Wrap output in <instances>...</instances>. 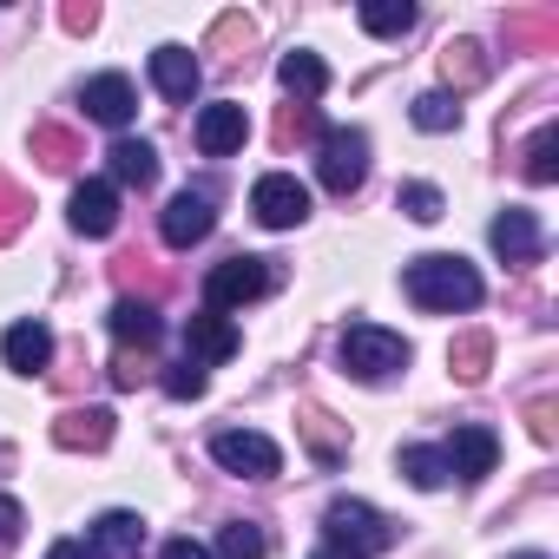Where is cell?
Instances as JSON below:
<instances>
[{
  "label": "cell",
  "instance_id": "21",
  "mask_svg": "<svg viewBox=\"0 0 559 559\" xmlns=\"http://www.w3.org/2000/svg\"><path fill=\"white\" fill-rule=\"evenodd\" d=\"M395 467L408 474V487H421V493H435V487H448L454 480V467H448V454L441 448H402L395 454Z\"/></svg>",
  "mask_w": 559,
  "mask_h": 559
},
{
  "label": "cell",
  "instance_id": "11",
  "mask_svg": "<svg viewBox=\"0 0 559 559\" xmlns=\"http://www.w3.org/2000/svg\"><path fill=\"white\" fill-rule=\"evenodd\" d=\"M487 243H493L507 263H539V250H546V237H539V217H533V211H520V204H507V211L493 217Z\"/></svg>",
  "mask_w": 559,
  "mask_h": 559
},
{
  "label": "cell",
  "instance_id": "20",
  "mask_svg": "<svg viewBox=\"0 0 559 559\" xmlns=\"http://www.w3.org/2000/svg\"><path fill=\"white\" fill-rule=\"evenodd\" d=\"M106 158H112V178H119V185H132V191L158 185V152H152L145 139H119Z\"/></svg>",
  "mask_w": 559,
  "mask_h": 559
},
{
  "label": "cell",
  "instance_id": "5",
  "mask_svg": "<svg viewBox=\"0 0 559 559\" xmlns=\"http://www.w3.org/2000/svg\"><path fill=\"white\" fill-rule=\"evenodd\" d=\"M270 290V257H224L211 276H204V304L224 317V310H243Z\"/></svg>",
  "mask_w": 559,
  "mask_h": 559
},
{
  "label": "cell",
  "instance_id": "26",
  "mask_svg": "<svg viewBox=\"0 0 559 559\" xmlns=\"http://www.w3.org/2000/svg\"><path fill=\"white\" fill-rule=\"evenodd\" d=\"M217 552H224V559H263V552H270V539H263V526L230 520V526L217 533Z\"/></svg>",
  "mask_w": 559,
  "mask_h": 559
},
{
  "label": "cell",
  "instance_id": "37",
  "mask_svg": "<svg viewBox=\"0 0 559 559\" xmlns=\"http://www.w3.org/2000/svg\"><path fill=\"white\" fill-rule=\"evenodd\" d=\"M317 559H330V552H317Z\"/></svg>",
  "mask_w": 559,
  "mask_h": 559
},
{
  "label": "cell",
  "instance_id": "36",
  "mask_svg": "<svg viewBox=\"0 0 559 559\" xmlns=\"http://www.w3.org/2000/svg\"><path fill=\"white\" fill-rule=\"evenodd\" d=\"M520 559H546V552H520Z\"/></svg>",
  "mask_w": 559,
  "mask_h": 559
},
{
  "label": "cell",
  "instance_id": "24",
  "mask_svg": "<svg viewBox=\"0 0 559 559\" xmlns=\"http://www.w3.org/2000/svg\"><path fill=\"white\" fill-rule=\"evenodd\" d=\"M415 126L421 132H454L461 126V99L454 93H421L415 99Z\"/></svg>",
  "mask_w": 559,
  "mask_h": 559
},
{
  "label": "cell",
  "instance_id": "7",
  "mask_svg": "<svg viewBox=\"0 0 559 559\" xmlns=\"http://www.w3.org/2000/svg\"><path fill=\"white\" fill-rule=\"evenodd\" d=\"M250 211H257V224H270V230H297V224L310 217V191H304L290 171H263L257 191H250Z\"/></svg>",
  "mask_w": 559,
  "mask_h": 559
},
{
  "label": "cell",
  "instance_id": "16",
  "mask_svg": "<svg viewBox=\"0 0 559 559\" xmlns=\"http://www.w3.org/2000/svg\"><path fill=\"white\" fill-rule=\"evenodd\" d=\"M86 112H93L99 126H132V112H139L132 80H126V73H99V80H86Z\"/></svg>",
  "mask_w": 559,
  "mask_h": 559
},
{
  "label": "cell",
  "instance_id": "17",
  "mask_svg": "<svg viewBox=\"0 0 559 559\" xmlns=\"http://www.w3.org/2000/svg\"><path fill=\"white\" fill-rule=\"evenodd\" d=\"M152 86H158L165 99H191V93H198V60H191L185 47H158V53H152Z\"/></svg>",
  "mask_w": 559,
  "mask_h": 559
},
{
  "label": "cell",
  "instance_id": "23",
  "mask_svg": "<svg viewBox=\"0 0 559 559\" xmlns=\"http://www.w3.org/2000/svg\"><path fill=\"white\" fill-rule=\"evenodd\" d=\"M362 27L376 40H402L415 27V8H408V0H362Z\"/></svg>",
  "mask_w": 559,
  "mask_h": 559
},
{
  "label": "cell",
  "instance_id": "14",
  "mask_svg": "<svg viewBox=\"0 0 559 559\" xmlns=\"http://www.w3.org/2000/svg\"><path fill=\"white\" fill-rule=\"evenodd\" d=\"M185 349H191V362H230L237 356V323L217 317V310L185 317Z\"/></svg>",
  "mask_w": 559,
  "mask_h": 559
},
{
  "label": "cell",
  "instance_id": "22",
  "mask_svg": "<svg viewBox=\"0 0 559 559\" xmlns=\"http://www.w3.org/2000/svg\"><path fill=\"white\" fill-rule=\"evenodd\" d=\"M276 80H284V93H297V99H317V93L330 86V67H323L317 53H284Z\"/></svg>",
  "mask_w": 559,
  "mask_h": 559
},
{
  "label": "cell",
  "instance_id": "28",
  "mask_svg": "<svg viewBox=\"0 0 559 559\" xmlns=\"http://www.w3.org/2000/svg\"><path fill=\"white\" fill-rule=\"evenodd\" d=\"M552 152H559V132L546 126V132L526 145V178H533V185H552V178H559V158H552Z\"/></svg>",
  "mask_w": 559,
  "mask_h": 559
},
{
  "label": "cell",
  "instance_id": "10",
  "mask_svg": "<svg viewBox=\"0 0 559 559\" xmlns=\"http://www.w3.org/2000/svg\"><path fill=\"white\" fill-rule=\"evenodd\" d=\"M211 224H217V211H211V198L204 191H178L171 204H165V243L171 250H191V243H204L211 237Z\"/></svg>",
  "mask_w": 559,
  "mask_h": 559
},
{
  "label": "cell",
  "instance_id": "12",
  "mask_svg": "<svg viewBox=\"0 0 559 559\" xmlns=\"http://www.w3.org/2000/svg\"><path fill=\"white\" fill-rule=\"evenodd\" d=\"M441 454H448V467H454L461 480H487V474H493V461H500V441H493V428L467 421V428H454V441H448Z\"/></svg>",
  "mask_w": 559,
  "mask_h": 559
},
{
  "label": "cell",
  "instance_id": "35",
  "mask_svg": "<svg viewBox=\"0 0 559 559\" xmlns=\"http://www.w3.org/2000/svg\"><path fill=\"white\" fill-rule=\"evenodd\" d=\"M93 21H99V8H67V27H73V34H86Z\"/></svg>",
  "mask_w": 559,
  "mask_h": 559
},
{
  "label": "cell",
  "instance_id": "32",
  "mask_svg": "<svg viewBox=\"0 0 559 559\" xmlns=\"http://www.w3.org/2000/svg\"><path fill=\"white\" fill-rule=\"evenodd\" d=\"M21 526H27L21 500H8V493H0V546H14V539H21Z\"/></svg>",
  "mask_w": 559,
  "mask_h": 559
},
{
  "label": "cell",
  "instance_id": "18",
  "mask_svg": "<svg viewBox=\"0 0 559 559\" xmlns=\"http://www.w3.org/2000/svg\"><path fill=\"white\" fill-rule=\"evenodd\" d=\"M106 323H112V336H119L126 349H132V343H139V349H152V343L165 336V323H158V310H152V304H132V297H119Z\"/></svg>",
  "mask_w": 559,
  "mask_h": 559
},
{
  "label": "cell",
  "instance_id": "31",
  "mask_svg": "<svg viewBox=\"0 0 559 559\" xmlns=\"http://www.w3.org/2000/svg\"><path fill=\"white\" fill-rule=\"evenodd\" d=\"M21 230V191L14 185H0V243H8Z\"/></svg>",
  "mask_w": 559,
  "mask_h": 559
},
{
  "label": "cell",
  "instance_id": "25",
  "mask_svg": "<svg viewBox=\"0 0 559 559\" xmlns=\"http://www.w3.org/2000/svg\"><path fill=\"white\" fill-rule=\"evenodd\" d=\"M34 158H40L47 171H67V165L80 158V139L60 132V126H40V132H34Z\"/></svg>",
  "mask_w": 559,
  "mask_h": 559
},
{
  "label": "cell",
  "instance_id": "2",
  "mask_svg": "<svg viewBox=\"0 0 559 559\" xmlns=\"http://www.w3.org/2000/svg\"><path fill=\"white\" fill-rule=\"evenodd\" d=\"M323 539L336 546L330 559H376V552L395 546V526H389L369 500H330V513H323Z\"/></svg>",
  "mask_w": 559,
  "mask_h": 559
},
{
  "label": "cell",
  "instance_id": "34",
  "mask_svg": "<svg viewBox=\"0 0 559 559\" xmlns=\"http://www.w3.org/2000/svg\"><path fill=\"white\" fill-rule=\"evenodd\" d=\"M158 559H211V552H204L198 539H165V552H158Z\"/></svg>",
  "mask_w": 559,
  "mask_h": 559
},
{
  "label": "cell",
  "instance_id": "33",
  "mask_svg": "<svg viewBox=\"0 0 559 559\" xmlns=\"http://www.w3.org/2000/svg\"><path fill=\"white\" fill-rule=\"evenodd\" d=\"M47 559H99V552H93L86 539H53V546H47Z\"/></svg>",
  "mask_w": 559,
  "mask_h": 559
},
{
  "label": "cell",
  "instance_id": "6",
  "mask_svg": "<svg viewBox=\"0 0 559 559\" xmlns=\"http://www.w3.org/2000/svg\"><path fill=\"white\" fill-rule=\"evenodd\" d=\"M211 461H217L224 474L270 480L276 467H284V448H276L270 435H257V428H224V435H211Z\"/></svg>",
  "mask_w": 559,
  "mask_h": 559
},
{
  "label": "cell",
  "instance_id": "9",
  "mask_svg": "<svg viewBox=\"0 0 559 559\" xmlns=\"http://www.w3.org/2000/svg\"><path fill=\"white\" fill-rule=\"evenodd\" d=\"M243 139H250V119L237 99H217L198 112V152L204 158H230V152H243Z\"/></svg>",
  "mask_w": 559,
  "mask_h": 559
},
{
  "label": "cell",
  "instance_id": "27",
  "mask_svg": "<svg viewBox=\"0 0 559 559\" xmlns=\"http://www.w3.org/2000/svg\"><path fill=\"white\" fill-rule=\"evenodd\" d=\"M487 356H493V343H487L480 330H474V336H461V343L448 349V362H454V376H461V382H480V376H487Z\"/></svg>",
  "mask_w": 559,
  "mask_h": 559
},
{
  "label": "cell",
  "instance_id": "4",
  "mask_svg": "<svg viewBox=\"0 0 559 559\" xmlns=\"http://www.w3.org/2000/svg\"><path fill=\"white\" fill-rule=\"evenodd\" d=\"M317 178H323L336 198H349V191L369 178V139H362L356 126H330L323 145H317Z\"/></svg>",
  "mask_w": 559,
  "mask_h": 559
},
{
  "label": "cell",
  "instance_id": "1",
  "mask_svg": "<svg viewBox=\"0 0 559 559\" xmlns=\"http://www.w3.org/2000/svg\"><path fill=\"white\" fill-rule=\"evenodd\" d=\"M402 290L421 304V310H435V317H454V310H474L480 304V270L467 263V257H415L408 270H402Z\"/></svg>",
  "mask_w": 559,
  "mask_h": 559
},
{
  "label": "cell",
  "instance_id": "3",
  "mask_svg": "<svg viewBox=\"0 0 559 559\" xmlns=\"http://www.w3.org/2000/svg\"><path fill=\"white\" fill-rule=\"evenodd\" d=\"M343 369L356 382H389L395 369H408V343L382 323H349L343 330Z\"/></svg>",
  "mask_w": 559,
  "mask_h": 559
},
{
  "label": "cell",
  "instance_id": "13",
  "mask_svg": "<svg viewBox=\"0 0 559 559\" xmlns=\"http://www.w3.org/2000/svg\"><path fill=\"white\" fill-rule=\"evenodd\" d=\"M0 362H8L14 376H40L53 362V330L47 323H14L8 336H0Z\"/></svg>",
  "mask_w": 559,
  "mask_h": 559
},
{
  "label": "cell",
  "instance_id": "8",
  "mask_svg": "<svg viewBox=\"0 0 559 559\" xmlns=\"http://www.w3.org/2000/svg\"><path fill=\"white\" fill-rule=\"evenodd\" d=\"M67 217H73L80 237H112V230H119V185H112V178H86V185H73Z\"/></svg>",
  "mask_w": 559,
  "mask_h": 559
},
{
  "label": "cell",
  "instance_id": "30",
  "mask_svg": "<svg viewBox=\"0 0 559 559\" xmlns=\"http://www.w3.org/2000/svg\"><path fill=\"white\" fill-rule=\"evenodd\" d=\"M165 395H171V402H198V395H204V369H198V362L165 369Z\"/></svg>",
  "mask_w": 559,
  "mask_h": 559
},
{
  "label": "cell",
  "instance_id": "29",
  "mask_svg": "<svg viewBox=\"0 0 559 559\" xmlns=\"http://www.w3.org/2000/svg\"><path fill=\"white\" fill-rule=\"evenodd\" d=\"M402 211H408L415 224H435V217H441V191H435V185H402Z\"/></svg>",
  "mask_w": 559,
  "mask_h": 559
},
{
  "label": "cell",
  "instance_id": "15",
  "mask_svg": "<svg viewBox=\"0 0 559 559\" xmlns=\"http://www.w3.org/2000/svg\"><path fill=\"white\" fill-rule=\"evenodd\" d=\"M99 559H139V546H145V520L139 513H126V507H112V513H99L93 520V539H86Z\"/></svg>",
  "mask_w": 559,
  "mask_h": 559
},
{
  "label": "cell",
  "instance_id": "19",
  "mask_svg": "<svg viewBox=\"0 0 559 559\" xmlns=\"http://www.w3.org/2000/svg\"><path fill=\"white\" fill-rule=\"evenodd\" d=\"M53 441L73 448V454H80V448H106V441H112V415H106V408H73V415L53 421Z\"/></svg>",
  "mask_w": 559,
  "mask_h": 559
}]
</instances>
